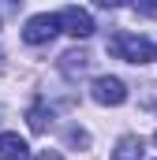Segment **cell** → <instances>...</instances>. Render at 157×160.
<instances>
[{"label": "cell", "mask_w": 157, "mask_h": 160, "mask_svg": "<svg viewBox=\"0 0 157 160\" xmlns=\"http://www.w3.org/2000/svg\"><path fill=\"white\" fill-rule=\"evenodd\" d=\"M109 52L116 60H127V63H150V60H157L154 45L146 38H138V34H127V30H120V34L109 38Z\"/></svg>", "instance_id": "1"}, {"label": "cell", "mask_w": 157, "mask_h": 160, "mask_svg": "<svg viewBox=\"0 0 157 160\" xmlns=\"http://www.w3.org/2000/svg\"><path fill=\"white\" fill-rule=\"evenodd\" d=\"M90 97H94L97 104H105V108H116V104L127 101V86L120 78H112V75H101V78L90 82Z\"/></svg>", "instance_id": "2"}, {"label": "cell", "mask_w": 157, "mask_h": 160, "mask_svg": "<svg viewBox=\"0 0 157 160\" xmlns=\"http://www.w3.org/2000/svg\"><path fill=\"white\" fill-rule=\"evenodd\" d=\"M60 34V15H34V19H26V26H23V41L26 45H45V41H52Z\"/></svg>", "instance_id": "3"}, {"label": "cell", "mask_w": 157, "mask_h": 160, "mask_svg": "<svg viewBox=\"0 0 157 160\" xmlns=\"http://www.w3.org/2000/svg\"><path fill=\"white\" fill-rule=\"evenodd\" d=\"M60 30L71 34V38H90V34H94V19H90V11H82V8H64V11H60Z\"/></svg>", "instance_id": "4"}, {"label": "cell", "mask_w": 157, "mask_h": 160, "mask_svg": "<svg viewBox=\"0 0 157 160\" xmlns=\"http://www.w3.org/2000/svg\"><path fill=\"white\" fill-rule=\"evenodd\" d=\"M0 160H30L26 138H19L15 130H4L0 134Z\"/></svg>", "instance_id": "5"}, {"label": "cell", "mask_w": 157, "mask_h": 160, "mask_svg": "<svg viewBox=\"0 0 157 160\" xmlns=\"http://www.w3.org/2000/svg\"><path fill=\"white\" fill-rule=\"evenodd\" d=\"M112 160H142V138L138 134H123L112 149Z\"/></svg>", "instance_id": "6"}, {"label": "cell", "mask_w": 157, "mask_h": 160, "mask_svg": "<svg viewBox=\"0 0 157 160\" xmlns=\"http://www.w3.org/2000/svg\"><path fill=\"white\" fill-rule=\"evenodd\" d=\"M26 119H30V130H34V134H45V130H49V123H52V108H45V104H34Z\"/></svg>", "instance_id": "7"}, {"label": "cell", "mask_w": 157, "mask_h": 160, "mask_svg": "<svg viewBox=\"0 0 157 160\" xmlns=\"http://www.w3.org/2000/svg\"><path fill=\"white\" fill-rule=\"evenodd\" d=\"M86 63H90V60H86V52H68V56H64V71H68V75L86 71Z\"/></svg>", "instance_id": "8"}, {"label": "cell", "mask_w": 157, "mask_h": 160, "mask_svg": "<svg viewBox=\"0 0 157 160\" xmlns=\"http://www.w3.org/2000/svg\"><path fill=\"white\" fill-rule=\"evenodd\" d=\"M68 142H71V145H90V134L78 130V127H71V130H68Z\"/></svg>", "instance_id": "9"}, {"label": "cell", "mask_w": 157, "mask_h": 160, "mask_svg": "<svg viewBox=\"0 0 157 160\" xmlns=\"http://www.w3.org/2000/svg\"><path fill=\"white\" fill-rule=\"evenodd\" d=\"M138 11H146L150 19H157V0H138Z\"/></svg>", "instance_id": "10"}, {"label": "cell", "mask_w": 157, "mask_h": 160, "mask_svg": "<svg viewBox=\"0 0 157 160\" xmlns=\"http://www.w3.org/2000/svg\"><path fill=\"white\" fill-rule=\"evenodd\" d=\"M94 4H97V8H127L131 0H94Z\"/></svg>", "instance_id": "11"}, {"label": "cell", "mask_w": 157, "mask_h": 160, "mask_svg": "<svg viewBox=\"0 0 157 160\" xmlns=\"http://www.w3.org/2000/svg\"><path fill=\"white\" fill-rule=\"evenodd\" d=\"M34 160H64V157H60L56 149H45V153H38V157H34Z\"/></svg>", "instance_id": "12"}, {"label": "cell", "mask_w": 157, "mask_h": 160, "mask_svg": "<svg viewBox=\"0 0 157 160\" xmlns=\"http://www.w3.org/2000/svg\"><path fill=\"white\" fill-rule=\"evenodd\" d=\"M154 142H157V134H154Z\"/></svg>", "instance_id": "13"}]
</instances>
